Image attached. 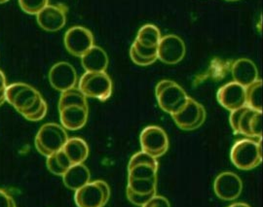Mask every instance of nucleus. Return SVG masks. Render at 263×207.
<instances>
[{"label": "nucleus", "mask_w": 263, "mask_h": 207, "mask_svg": "<svg viewBox=\"0 0 263 207\" xmlns=\"http://www.w3.org/2000/svg\"><path fill=\"white\" fill-rule=\"evenodd\" d=\"M155 94L160 108L171 115L180 110L189 97L179 84L171 80L159 82L156 86Z\"/></svg>", "instance_id": "4"}, {"label": "nucleus", "mask_w": 263, "mask_h": 207, "mask_svg": "<svg viewBox=\"0 0 263 207\" xmlns=\"http://www.w3.org/2000/svg\"><path fill=\"white\" fill-rule=\"evenodd\" d=\"M78 90L86 97L105 101L112 94V81L106 72H86L80 78Z\"/></svg>", "instance_id": "5"}, {"label": "nucleus", "mask_w": 263, "mask_h": 207, "mask_svg": "<svg viewBox=\"0 0 263 207\" xmlns=\"http://www.w3.org/2000/svg\"><path fill=\"white\" fill-rule=\"evenodd\" d=\"M158 168L157 160L141 151L129 161L128 179H157Z\"/></svg>", "instance_id": "9"}, {"label": "nucleus", "mask_w": 263, "mask_h": 207, "mask_svg": "<svg viewBox=\"0 0 263 207\" xmlns=\"http://www.w3.org/2000/svg\"><path fill=\"white\" fill-rule=\"evenodd\" d=\"M141 207H171V204L167 198L155 195L143 206Z\"/></svg>", "instance_id": "30"}, {"label": "nucleus", "mask_w": 263, "mask_h": 207, "mask_svg": "<svg viewBox=\"0 0 263 207\" xmlns=\"http://www.w3.org/2000/svg\"><path fill=\"white\" fill-rule=\"evenodd\" d=\"M91 173L83 163L71 165L63 175V181L66 188L77 191L90 182Z\"/></svg>", "instance_id": "19"}, {"label": "nucleus", "mask_w": 263, "mask_h": 207, "mask_svg": "<svg viewBox=\"0 0 263 207\" xmlns=\"http://www.w3.org/2000/svg\"><path fill=\"white\" fill-rule=\"evenodd\" d=\"M68 139L66 130L55 122L43 125L35 136V148L43 156L49 157L62 150Z\"/></svg>", "instance_id": "3"}, {"label": "nucleus", "mask_w": 263, "mask_h": 207, "mask_svg": "<svg viewBox=\"0 0 263 207\" xmlns=\"http://www.w3.org/2000/svg\"><path fill=\"white\" fill-rule=\"evenodd\" d=\"M7 1H9V0H0V4H2V3H6Z\"/></svg>", "instance_id": "35"}, {"label": "nucleus", "mask_w": 263, "mask_h": 207, "mask_svg": "<svg viewBox=\"0 0 263 207\" xmlns=\"http://www.w3.org/2000/svg\"><path fill=\"white\" fill-rule=\"evenodd\" d=\"M127 198L131 201L133 204L138 205V206H143L149 199L153 198L155 195H146V196H141V195H137L131 193L129 191L126 192Z\"/></svg>", "instance_id": "29"}, {"label": "nucleus", "mask_w": 263, "mask_h": 207, "mask_svg": "<svg viewBox=\"0 0 263 207\" xmlns=\"http://www.w3.org/2000/svg\"><path fill=\"white\" fill-rule=\"evenodd\" d=\"M216 97L219 104L230 112L246 106V90L236 82H230L219 88Z\"/></svg>", "instance_id": "15"}, {"label": "nucleus", "mask_w": 263, "mask_h": 207, "mask_svg": "<svg viewBox=\"0 0 263 207\" xmlns=\"http://www.w3.org/2000/svg\"><path fill=\"white\" fill-rule=\"evenodd\" d=\"M86 72H105L108 66V57L102 48L93 46L81 57Z\"/></svg>", "instance_id": "18"}, {"label": "nucleus", "mask_w": 263, "mask_h": 207, "mask_svg": "<svg viewBox=\"0 0 263 207\" xmlns=\"http://www.w3.org/2000/svg\"><path fill=\"white\" fill-rule=\"evenodd\" d=\"M8 101L28 121L38 122L47 114L48 106L40 93L25 83H14L6 88Z\"/></svg>", "instance_id": "1"}, {"label": "nucleus", "mask_w": 263, "mask_h": 207, "mask_svg": "<svg viewBox=\"0 0 263 207\" xmlns=\"http://www.w3.org/2000/svg\"><path fill=\"white\" fill-rule=\"evenodd\" d=\"M110 198V188L102 180L89 182L76 191L74 200L78 207H104Z\"/></svg>", "instance_id": "6"}, {"label": "nucleus", "mask_w": 263, "mask_h": 207, "mask_svg": "<svg viewBox=\"0 0 263 207\" xmlns=\"http://www.w3.org/2000/svg\"><path fill=\"white\" fill-rule=\"evenodd\" d=\"M49 82L61 93L76 88L77 74L74 67L68 63H58L49 71Z\"/></svg>", "instance_id": "12"}, {"label": "nucleus", "mask_w": 263, "mask_h": 207, "mask_svg": "<svg viewBox=\"0 0 263 207\" xmlns=\"http://www.w3.org/2000/svg\"><path fill=\"white\" fill-rule=\"evenodd\" d=\"M157 179H128L127 191L141 195H156Z\"/></svg>", "instance_id": "25"}, {"label": "nucleus", "mask_w": 263, "mask_h": 207, "mask_svg": "<svg viewBox=\"0 0 263 207\" xmlns=\"http://www.w3.org/2000/svg\"><path fill=\"white\" fill-rule=\"evenodd\" d=\"M7 88V84H6V78L4 73L0 70V93L5 92Z\"/></svg>", "instance_id": "32"}, {"label": "nucleus", "mask_w": 263, "mask_h": 207, "mask_svg": "<svg viewBox=\"0 0 263 207\" xmlns=\"http://www.w3.org/2000/svg\"><path fill=\"white\" fill-rule=\"evenodd\" d=\"M161 38V32L156 26L145 25L139 30L136 40L143 47L156 48Z\"/></svg>", "instance_id": "24"}, {"label": "nucleus", "mask_w": 263, "mask_h": 207, "mask_svg": "<svg viewBox=\"0 0 263 207\" xmlns=\"http://www.w3.org/2000/svg\"><path fill=\"white\" fill-rule=\"evenodd\" d=\"M6 101V91L0 93V106Z\"/></svg>", "instance_id": "33"}, {"label": "nucleus", "mask_w": 263, "mask_h": 207, "mask_svg": "<svg viewBox=\"0 0 263 207\" xmlns=\"http://www.w3.org/2000/svg\"><path fill=\"white\" fill-rule=\"evenodd\" d=\"M246 90V106L255 111L262 112V81L257 80L252 85L245 88Z\"/></svg>", "instance_id": "23"}, {"label": "nucleus", "mask_w": 263, "mask_h": 207, "mask_svg": "<svg viewBox=\"0 0 263 207\" xmlns=\"http://www.w3.org/2000/svg\"><path fill=\"white\" fill-rule=\"evenodd\" d=\"M228 207H251L250 205H248L247 203H244V202H237V203H233V204H231L230 206Z\"/></svg>", "instance_id": "34"}, {"label": "nucleus", "mask_w": 263, "mask_h": 207, "mask_svg": "<svg viewBox=\"0 0 263 207\" xmlns=\"http://www.w3.org/2000/svg\"><path fill=\"white\" fill-rule=\"evenodd\" d=\"M230 158L237 169L251 170L257 168L262 162V140L241 139L233 145Z\"/></svg>", "instance_id": "2"}, {"label": "nucleus", "mask_w": 263, "mask_h": 207, "mask_svg": "<svg viewBox=\"0 0 263 207\" xmlns=\"http://www.w3.org/2000/svg\"><path fill=\"white\" fill-rule=\"evenodd\" d=\"M172 118L179 129L183 131H194L200 128L206 120V110L202 104L195 99L188 97L186 104Z\"/></svg>", "instance_id": "7"}, {"label": "nucleus", "mask_w": 263, "mask_h": 207, "mask_svg": "<svg viewBox=\"0 0 263 207\" xmlns=\"http://www.w3.org/2000/svg\"><path fill=\"white\" fill-rule=\"evenodd\" d=\"M66 13L67 8L64 4L47 5L36 15L38 25L46 31L56 32L65 27Z\"/></svg>", "instance_id": "14"}, {"label": "nucleus", "mask_w": 263, "mask_h": 207, "mask_svg": "<svg viewBox=\"0 0 263 207\" xmlns=\"http://www.w3.org/2000/svg\"><path fill=\"white\" fill-rule=\"evenodd\" d=\"M71 105L88 107L87 97L78 89H76V88L62 93V95L60 97V101H59V110L67 107V106H71Z\"/></svg>", "instance_id": "27"}, {"label": "nucleus", "mask_w": 263, "mask_h": 207, "mask_svg": "<svg viewBox=\"0 0 263 207\" xmlns=\"http://www.w3.org/2000/svg\"><path fill=\"white\" fill-rule=\"evenodd\" d=\"M157 51L158 47H143L137 40H135L130 49V56L132 60L138 66H151L158 59Z\"/></svg>", "instance_id": "22"}, {"label": "nucleus", "mask_w": 263, "mask_h": 207, "mask_svg": "<svg viewBox=\"0 0 263 207\" xmlns=\"http://www.w3.org/2000/svg\"><path fill=\"white\" fill-rule=\"evenodd\" d=\"M47 169L50 172L57 176H63L72 164L63 151H59L55 154L47 157Z\"/></svg>", "instance_id": "26"}, {"label": "nucleus", "mask_w": 263, "mask_h": 207, "mask_svg": "<svg viewBox=\"0 0 263 207\" xmlns=\"http://www.w3.org/2000/svg\"><path fill=\"white\" fill-rule=\"evenodd\" d=\"M0 207H16L13 198L0 189Z\"/></svg>", "instance_id": "31"}, {"label": "nucleus", "mask_w": 263, "mask_h": 207, "mask_svg": "<svg viewBox=\"0 0 263 207\" xmlns=\"http://www.w3.org/2000/svg\"><path fill=\"white\" fill-rule=\"evenodd\" d=\"M62 151L72 165L83 163L89 156V146L84 139L79 137L68 138Z\"/></svg>", "instance_id": "21"}, {"label": "nucleus", "mask_w": 263, "mask_h": 207, "mask_svg": "<svg viewBox=\"0 0 263 207\" xmlns=\"http://www.w3.org/2000/svg\"><path fill=\"white\" fill-rule=\"evenodd\" d=\"M226 1H238V0H226Z\"/></svg>", "instance_id": "36"}, {"label": "nucleus", "mask_w": 263, "mask_h": 207, "mask_svg": "<svg viewBox=\"0 0 263 207\" xmlns=\"http://www.w3.org/2000/svg\"><path fill=\"white\" fill-rule=\"evenodd\" d=\"M184 42L177 35H166L158 44L157 57L166 65H177L185 56Z\"/></svg>", "instance_id": "11"}, {"label": "nucleus", "mask_w": 263, "mask_h": 207, "mask_svg": "<svg viewBox=\"0 0 263 207\" xmlns=\"http://www.w3.org/2000/svg\"><path fill=\"white\" fill-rule=\"evenodd\" d=\"M255 110L248 106H244L231 112L229 122L235 134H242L247 137H251L250 125Z\"/></svg>", "instance_id": "20"}, {"label": "nucleus", "mask_w": 263, "mask_h": 207, "mask_svg": "<svg viewBox=\"0 0 263 207\" xmlns=\"http://www.w3.org/2000/svg\"><path fill=\"white\" fill-rule=\"evenodd\" d=\"M64 42L71 55L81 57L94 46V35L83 27H73L66 31Z\"/></svg>", "instance_id": "10"}, {"label": "nucleus", "mask_w": 263, "mask_h": 207, "mask_svg": "<svg viewBox=\"0 0 263 207\" xmlns=\"http://www.w3.org/2000/svg\"><path fill=\"white\" fill-rule=\"evenodd\" d=\"M232 76L234 82L244 88L252 85L258 80L257 68L254 63L248 58H240L236 60L232 66Z\"/></svg>", "instance_id": "17"}, {"label": "nucleus", "mask_w": 263, "mask_h": 207, "mask_svg": "<svg viewBox=\"0 0 263 207\" xmlns=\"http://www.w3.org/2000/svg\"><path fill=\"white\" fill-rule=\"evenodd\" d=\"M216 196L222 200H234L241 196L243 183L240 177L233 172L220 173L214 183Z\"/></svg>", "instance_id": "13"}, {"label": "nucleus", "mask_w": 263, "mask_h": 207, "mask_svg": "<svg viewBox=\"0 0 263 207\" xmlns=\"http://www.w3.org/2000/svg\"><path fill=\"white\" fill-rule=\"evenodd\" d=\"M59 111L62 127L68 131H78L82 129L88 121L89 107L71 105Z\"/></svg>", "instance_id": "16"}, {"label": "nucleus", "mask_w": 263, "mask_h": 207, "mask_svg": "<svg viewBox=\"0 0 263 207\" xmlns=\"http://www.w3.org/2000/svg\"><path fill=\"white\" fill-rule=\"evenodd\" d=\"M140 142L141 151L155 159L165 155L169 149L168 135L157 126H149L142 130Z\"/></svg>", "instance_id": "8"}, {"label": "nucleus", "mask_w": 263, "mask_h": 207, "mask_svg": "<svg viewBox=\"0 0 263 207\" xmlns=\"http://www.w3.org/2000/svg\"><path fill=\"white\" fill-rule=\"evenodd\" d=\"M20 6L29 15H37L41 10L49 5V0H19Z\"/></svg>", "instance_id": "28"}]
</instances>
